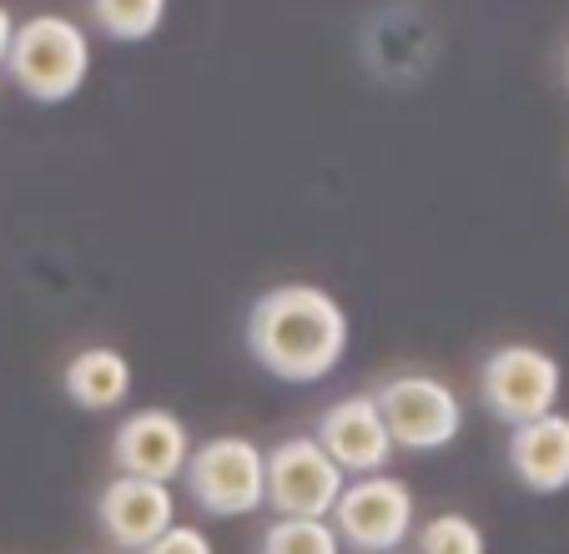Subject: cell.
I'll return each instance as SVG.
<instances>
[{
    "label": "cell",
    "mask_w": 569,
    "mask_h": 554,
    "mask_svg": "<svg viewBox=\"0 0 569 554\" xmlns=\"http://www.w3.org/2000/svg\"><path fill=\"white\" fill-rule=\"evenodd\" d=\"M91 21L111 41H147L167 21V0H91Z\"/></svg>",
    "instance_id": "obj_13"
},
{
    "label": "cell",
    "mask_w": 569,
    "mask_h": 554,
    "mask_svg": "<svg viewBox=\"0 0 569 554\" xmlns=\"http://www.w3.org/2000/svg\"><path fill=\"white\" fill-rule=\"evenodd\" d=\"M509 469L529 494L569 489V414H545L509 434Z\"/></svg>",
    "instance_id": "obj_11"
},
{
    "label": "cell",
    "mask_w": 569,
    "mask_h": 554,
    "mask_svg": "<svg viewBox=\"0 0 569 554\" xmlns=\"http://www.w3.org/2000/svg\"><path fill=\"white\" fill-rule=\"evenodd\" d=\"M11 41H16V16L0 6V66H6V56H11Z\"/></svg>",
    "instance_id": "obj_17"
},
{
    "label": "cell",
    "mask_w": 569,
    "mask_h": 554,
    "mask_svg": "<svg viewBox=\"0 0 569 554\" xmlns=\"http://www.w3.org/2000/svg\"><path fill=\"white\" fill-rule=\"evenodd\" d=\"M262 554H343L328 520H272L262 530Z\"/></svg>",
    "instance_id": "obj_14"
},
{
    "label": "cell",
    "mask_w": 569,
    "mask_h": 554,
    "mask_svg": "<svg viewBox=\"0 0 569 554\" xmlns=\"http://www.w3.org/2000/svg\"><path fill=\"white\" fill-rule=\"evenodd\" d=\"M383 428L393 438V448H409V454H433V448H449L463 428V404L449 384L429 374H403L388 378L373 394Z\"/></svg>",
    "instance_id": "obj_6"
},
{
    "label": "cell",
    "mask_w": 569,
    "mask_h": 554,
    "mask_svg": "<svg viewBox=\"0 0 569 554\" xmlns=\"http://www.w3.org/2000/svg\"><path fill=\"white\" fill-rule=\"evenodd\" d=\"M187 454H192V434L177 414L167 408H141L111 438V464L117 474H131V479H151V484H172L182 479Z\"/></svg>",
    "instance_id": "obj_8"
},
{
    "label": "cell",
    "mask_w": 569,
    "mask_h": 554,
    "mask_svg": "<svg viewBox=\"0 0 569 554\" xmlns=\"http://www.w3.org/2000/svg\"><path fill=\"white\" fill-rule=\"evenodd\" d=\"M565 76H569V56H565Z\"/></svg>",
    "instance_id": "obj_18"
},
{
    "label": "cell",
    "mask_w": 569,
    "mask_h": 554,
    "mask_svg": "<svg viewBox=\"0 0 569 554\" xmlns=\"http://www.w3.org/2000/svg\"><path fill=\"white\" fill-rule=\"evenodd\" d=\"M262 458H268V504L278 510V520H328L333 514L348 474L322 454L312 434L282 438Z\"/></svg>",
    "instance_id": "obj_7"
},
{
    "label": "cell",
    "mask_w": 569,
    "mask_h": 554,
    "mask_svg": "<svg viewBox=\"0 0 569 554\" xmlns=\"http://www.w3.org/2000/svg\"><path fill=\"white\" fill-rule=\"evenodd\" d=\"M328 524H333L338 544H348V550L393 554L413 534V489L393 474H363V479L343 484Z\"/></svg>",
    "instance_id": "obj_5"
},
{
    "label": "cell",
    "mask_w": 569,
    "mask_h": 554,
    "mask_svg": "<svg viewBox=\"0 0 569 554\" xmlns=\"http://www.w3.org/2000/svg\"><path fill=\"white\" fill-rule=\"evenodd\" d=\"M182 479L192 489V504L212 520H242L268 504V458L242 434H217L197 444L187 454Z\"/></svg>",
    "instance_id": "obj_3"
},
{
    "label": "cell",
    "mask_w": 569,
    "mask_h": 554,
    "mask_svg": "<svg viewBox=\"0 0 569 554\" xmlns=\"http://www.w3.org/2000/svg\"><path fill=\"white\" fill-rule=\"evenodd\" d=\"M322 454L333 458L343 474H383L388 458H393V438L383 428V414H378L373 394H348L338 398L328 414L318 418V434Z\"/></svg>",
    "instance_id": "obj_10"
},
{
    "label": "cell",
    "mask_w": 569,
    "mask_h": 554,
    "mask_svg": "<svg viewBox=\"0 0 569 554\" xmlns=\"http://www.w3.org/2000/svg\"><path fill=\"white\" fill-rule=\"evenodd\" d=\"M559 388H565L559 358H549V353L535 348V343H505V348H495L479 368L483 408L509 428L555 414Z\"/></svg>",
    "instance_id": "obj_4"
},
{
    "label": "cell",
    "mask_w": 569,
    "mask_h": 554,
    "mask_svg": "<svg viewBox=\"0 0 569 554\" xmlns=\"http://www.w3.org/2000/svg\"><path fill=\"white\" fill-rule=\"evenodd\" d=\"M141 554H217V550L202 530H192V524H172V530L161 534V540H151Z\"/></svg>",
    "instance_id": "obj_16"
},
{
    "label": "cell",
    "mask_w": 569,
    "mask_h": 554,
    "mask_svg": "<svg viewBox=\"0 0 569 554\" xmlns=\"http://www.w3.org/2000/svg\"><path fill=\"white\" fill-rule=\"evenodd\" d=\"M61 388H66V398H71L76 408H87V414H111V408H121L127 404V394H131L127 353L107 348V343L81 348L71 363H66Z\"/></svg>",
    "instance_id": "obj_12"
},
{
    "label": "cell",
    "mask_w": 569,
    "mask_h": 554,
    "mask_svg": "<svg viewBox=\"0 0 569 554\" xmlns=\"http://www.w3.org/2000/svg\"><path fill=\"white\" fill-rule=\"evenodd\" d=\"M419 554H489V544L469 514H433L419 524Z\"/></svg>",
    "instance_id": "obj_15"
},
{
    "label": "cell",
    "mask_w": 569,
    "mask_h": 554,
    "mask_svg": "<svg viewBox=\"0 0 569 554\" xmlns=\"http://www.w3.org/2000/svg\"><path fill=\"white\" fill-rule=\"evenodd\" d=\"M248 353L282 384H318L348 353V313L312 283H282L252 303Z\"/></svg>",
    "instance_id": "obj_1"
},
{
    "label": "cell",
    "mask_w": 569,
    "mask_h": 554,
    "mask_svg": "<svg viewBox=\"0 0 569 554\" xmlns=\"http://www.w3.org/2000/svg\"><path fill=\"white\" fill-rule=\"evenodd\" d=\"M6 76H11L31 101L61 107L91 76L87 31L76 21H66V16H36V21L16 26L11 56H6Z\"/></svg>",
    "instance_id": "obj_2"
},
{
    "label": "cell",
    "mask_w": 569,
    "mask_h": 554,
    "mask_svg": "<svg viewBox=\"0 0 569 554\" xmlns=\"http://www.w3.org/2000/svg\"><path fill=\"white\" fill-rule=\"evenodd\" d=\"M97 524L121 554H141L151 540H161V534L177 524L172 484L117 474V479L97 494Z\"/></svg>",
    "instance_id": "obj_9"
}]
</instances>
